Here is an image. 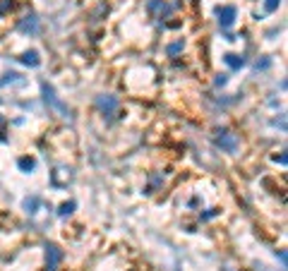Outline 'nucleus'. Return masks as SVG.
<instances>
[{
	"instance_id": "nucleus-1",
	"label": "nucleus",
	"mask_w": 288,
	"mask_h": 271,
	"mask_svg": "<svg viewBox=\"0 0 288 271\" xmlns=\"http://www.w3.org/2000/svg\"><path fill=\"white\" fill-rule=\"evenodd\" d=\"M96 108L101 110L103 115H115V110H118V99L111 96V94H101V96H96Z\"/></svg>"
},
{
	"instance_id": "nucleus-2",
	"label": "nucleus",
	"mask_w": 288,
	"mask_h": 271,
	"mask_svg": "<svg viewBox=\"0 0 288 271\" xmlns=\"http://www.w3.org/2000/svg\"><path fill=\"white\" fill-rule=\"evenodd\" d=\"M216 15H219V24L224 29H228V27H233V22H235V17H238V10H235L233 5H224V7L216 10Z\"/></svg>"
},
{
	"instance_id": "nucleus-3",
	"label": "nucleus",
	"mask_w": 288,
	"mask_h": 271,
	"mask_svg": "<svg viewBox=\"0 0 288 271\" xmlns=\"http://www.w3.org/2000/svg\"><path fill=\"white\" fill-rule=\"evenodd\" d=\"M46 262H48V271L58 269V264L62 262V250L58 245H53V243L46 245Z\"/></svg>"
},
{
	"instance_id": "nucleus-4",
	"label": "nucleus",
	"mask_w": 288,
	"mask_h": 271,
	"mask_svg": "<svg viewBox=\"0 0 288 271\" xmlns=\"http://www.w3.org/2000/svg\"><path fill=\"white\" fill-rule=\"evenodd\" d=\"M216 144H219L224 151H228V154H235V151H238V139H235V135H230V132H224V135L216 137Z\"/></svg>"
},
{
	"instance_id": "nucleus-5",
	"label": "nucleus",
	"mask_w": 288,
	"mask_h": 271,
	"mask_svg": "<svg viewBox=\"0 0 288 271\" xmlns=\"http://www.w3.org/2000/svg\"><path fill=\"white\" fill-rule=\"evenodd\" d=\"M224 60L228 63L233 70H238V67H243V65H245V58H243V55H235V53H226V55H224Z\"/></svg>"
},
{
	"instance_id": "nucleus-6",
	"label": "nucleus",
	"mask_w": 288,
	"mask_h": 271,
	"mask_svg": "<svg viewBox=\"0 0 288 271\" xmlns=\"http://www.w3.org/2000/svg\"><path fill=\"white\" fill-rule=\"evenodd\" d=\"M20 29H22V31H31V34H34V31L39 29V22H36V17H34V15L24 17V22L20 24Z\"/></svg>"
},
{
	"instance_id": "nucleus-7",
	"label": "nucleus",
	"mask_w": 288,
	"mask_h": 271,
	"mask_svg": "<svg viewBox=\"0 0 288 271\" xmlns=\"http://www.w3.org/2000/svg\"><path fill=\"white\" fill-rule=\"evenodd\" d=\"M22 63H24V65H31V67H36L41 60H39V53H36V51H27V53L22 55Z\"/></svg>"
},
{
	"instance_id": "nucleus-8",
	"label": "nucleus",
	"mask_w": 288,
	"mask_h": 271,
	"mask_svg": "<svg viewBox=\"0 0 288 271\" xmlns=\"http://www.w3.org/2000/svg\"><path fill=\"white\" fill-rule=\"evenodd\" d=\"M72 209H75V202H67V204H62V207H60V211H58V214H60V216H67Z\"/></svg>"
},
{
	"instance_id": "nucleus-9",
	"label": "nucleus",
	"mask_w": 288,
	"mask_h": 271,
	"mask_svg": "<svg viewBox=\"0 0 288 271\" xmlns=\"http://www.w3.org/2000/svg\"><path fill=\"white\" fill-rule=\"evenodd\" d=\"M20 168L22 170H31L34 168V159H20Z\"/></svg>"
},
{
	"instance_id": "nucleus-10",
	"label": "nucleus",
	"mask_w": 288,
	"mask_h": 271,
	"mask_svg": "<svg viewBox=\"0 0 288 271\" xmlns=\"http://www.w3.org/2000/svg\"><path fill=\"white\" fill-rule=\"evenodd\" d=\"M279 2H281V0H267V5H264V7H267V12H274V10L279 7Z\"/></svg>"
},
{
	"instance_id": "nucleus-11",
	"label": "nucleus",
	"mask_w": 288,
	"mask_h": 271,
	"mask_svg": "<svg viewBox=\"0 0 288 271\" xmlns=\"http://www.w3.org/2000/svg\"><path fill=\"white\" fill-rule=\"evenodd\" d=\"M0 123H2V118H0Z\"/></svg>"
}]
</instances>
